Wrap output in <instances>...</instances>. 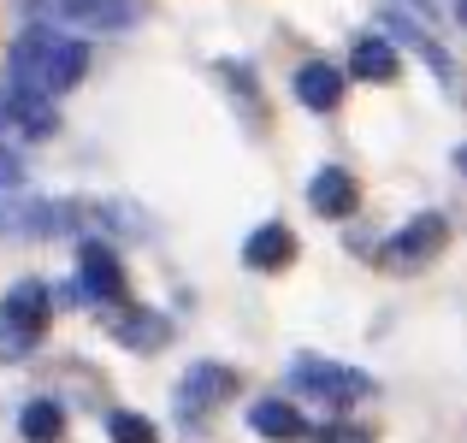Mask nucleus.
<instances>
[{"label": "nucleus", "instance_id": "1", "mask_svg": "<svg viewBox=\"0 0 467 443\" xmlns=\"http://www.w3.org/2000/svg\"><path fill=\"white\" fill-rule=\"evenodd\" d=\"M83 71H89V47L78 36L54 30V24H30V30L12 42V89L59 101L66 89H78Z\"/></svg>", "mask_w": 467, "mask_h": 443}, {"label": "nucleus", "instance_id": "2", "mask_svg": "<svg viewBox=\"0 0 467 443\" xmlns=\"http://www.w3.org/2000/svg\"><path fill=\"white\" fill-rule=\"evenodd\" d=\"M290 385L319 397V402H331V408H355L361 397H373V378L343 366V361H326V355H296L290 361Z\"/></svg>", "mask_w": 467, "mask_h": 443}, {"label": "nucleus", "instance_id": "3", "mask_svg": "<svg viewBox=\"0 0 467 443\" xmlns=\"http://www.w3.org/2000/svg\"><path fill=\"white\" fill-rule=\"evenodd\" d=\"M36 24L54 30H125L130 24V0H24Z\"/></svg>", "mask_w": 467, "mask_h": 443}, {"label": "nucleus", "instance_id": "4", "mask_svg": "<svg viewBox=\"0 0 467 443\" xmlns=\"http://www.w3.org/2000/svg\"><path fill=\"white\" fill-rule=\"evenodd\" d=\"M231 385H237V378H231V366L195 361L190 373L178 378V390H171V408H178V420H207V414L231 397Z\"/></svg>", "mask_w": 467, "mask_h": 443}, {"label": "nucleus", "instance_id": "5", "mask_svg": "<svg viewBox=\"0 0 467 443\" xmlns=\"http://www.w3.org/2000/svg\"><path fill=\"white\" fill-rule=\"evenodd\" d=\"M444 242H450V219L444 213H414L409 225L385 242V261L397 266V273H409V266H426L432 254H444Z\"/></svg>", "mask_w": 467, "mask_h": 443}, {"label": "nucleus", "instance_id": "6", "mask_svg": "<svg viewBox=\"0 0 467 443\" xmlns=\"http://www.w3.org/2000/svg\"><path fill=\"white\" fill-rule=\"evenodd\" d=\"M71 219L78 213L66 201H30V195L0 201V231H12V237H66Z\"/></svg>", "mask_w": 467, "mask_h": 443}, {"label": "nucleus", "instance_id": "7", "mask_svg": "<svg viewBox=\"0 0 467 443\" xmlns=\"http://www.w3.org/2000/svg\"><path fill=\"white\" fill-rule=\"evenodd\" d=\"M125 273H119V254L107 242H83L78 249V295L83 302H119Z\"/></svg>", "mask_w": 467, "mask_h": 443}, {"label": "nucleus", "instance_id": "8", "mask_svg": "<svg viewBox=\"0 0 467 443\" xmlns=\"http://www.w3.org/2000/svg\"><path fill=\"white\" fill-rule=\"evenodd\" d=\"M308 207L319 219H349L355 207H361V190H355V171L343 166H319L308 178Z\"/></svg>", "mask_w": 467, "mask_h": 443}, {"label": "nucleus", "instance_id": "9", "mask_svg": "<svg viewBox=\"0 0 467 443\" xmlns=\"http://www.w3.org/2000/svg\"><path fill=\"white\" fill-rule=\"evenodd\" d=\"M249 426H254V438H266V443H302V438H308V420H302L285 397L249 402Z\"/></svg>", "mask_w": 467, "mask_h": 443}, {"label": "nucleus", "instance_id": "10", "mask_svg": "<svg viewBox=\"0 0 467 443\" xmlns=\"http://www.w3.org/2000/svg\"><path fill=\"white\" fill-rule=\"evenodd\" d=\"M296 101L308 107V113H331V107L343 101V71L326 66V59H308V66H296Z\"/></svg>", "mask_w": 467, "mask_h": 443}, {"label": "nucleus", "instance_id": "11", "mask_svg": "<svg viewBox=\"0 0 467 443\" xmlns=\"http://www.w3.org/2000/svg\"><path fill=\"white\" fill-rule=\"evenodd\" d=\"M296 261V237H290V225H261L249 242H243V266L249 273H278V266Z\"/></svg>", "mask_w": 467, "mask_h": 443}, {"label": "nucleus", "instance_id": "12", "mask_svg": "<svg viewBox=\"0 0 467 443\" xmlns=\"http://www.w3.org/2000/svg\"><path fill=\"white\" fill-rule=\"evenodd\" d=\"M349 71L361 83H397L402 59H397V47H390L385 36H361V42H355V54H349Z\"/></svg>", "mask_w": 467, "mask_h": 443}, {"label": "nucleus", "instance_id": "13", "mask_svg": "<svg viewBox=\"0 0 467 443\" xmlns=\"http://www.w3.org/2000/svg\"><path fill=\"white\" fill-rule=\"evenodd\" d=\"M0 307H6V314L18 319L24 331H30V337H42L47 307H54V302H47V284H42V278H24V284H12V295H6Z\"/></svg>", "mask_w": 467, "mask_h": 443}, {"label": "nucleus", "instance_id": "14", "mask_svg": "<svg viewBox=\"0 0 467 443\" xmlns=\"http://www.w3.org/2000/svg\"><path fill=\"white\" fill-rule=\"evenodd\" d=\"M18 432L30 438V443H59V438H66V408H59V402H47V397L24 402V414H18Z\"/></svg>", "mask_w": 467, "mask_h": 443}, {"label": "nucleus", "instance_id": "15", "mask_svg": "<svg viewBox=\"0 0 467 443\" xmlns=\"http://www.w3.org/2000/svg\"><path fill=\"white\" fill-rule=\"evenodd\" d=\"M113 337L125 343V349H160V343H166V319L149 314V307H130V314L119 319Z\"/></svg>", "mask_w": 467, "mask_h": 443}, {"label": "nucleus", "instance_id": "16", "mask_svg": "<svg viewBox=\"0 0 467 443\" xmlns=\"http://www.w3.org/2000/svg\"><path fill=\"white\" fill-rule=\"evenodd\" d=\"M6 113L18 118L30 137H47V130L59 125V118H54V101H42V95H24V89H12V95H6Z\"/></svg>", "mask_w": 467, "mask_h": 443}, {"label": "nucleus", "instance_id": "17", "mask_svg": "<svg viewBox=\"0 0 467 443\" xmlns=\"http://www.w3.org/2000/svg\"><path fill=\"white\" fill-rule=\"evenodd\" d=\"M107 438H113V443H160L154 426L142 420V414H130V408H113V414H107Z\"/></svg>", "mask_w": 467, "mask_h": 443}, {"label": "nucleus", "instance_id": "18", "mask_svg": "<svg viewBox=\"0 0 467 443\" xmlns=\"http://www.w3.org/2000/svg\"><path fill=\"white\" fill-rule=\"evenodd\" d=\"M30 349H36V337H30V331H24L12 314H6V307H0V361H24Z\"/></svg>", "mask_w": 467, "mask_h": 443}, {"label": "nucleus", "instance_id": "19", "mask_svg": "<svg viewBox=\"0 0 467 443\" xmlns=\"http://www.w3.org/2000/svg\"><path fill=\"white\" fill-rule=\"evenodd\" d=\"M314 443H373V438H367L361 426H343V420H337V426H319Z\"/></svg>", "mask_w": 467, "mask_h": 443}, {"label": "nucleus", "instance_id": "20", "mask_svg": "<svg viewBox=\"0 0 467 443\" xmlns=\"http://www.w3.org/2000/svg\"><path fill=\"white\" fill-rule=\"evenodd\" d=\"M24 183V166H18V154H6V148H0V190H18Z\"/></svg>", "mask_w": 467, "mask_h": 443}, {"label": "nucleus", "instance_id": "21", "mask_svg": "<svg viewBox=\"0 0 467 443\" xmlns=\"http://www.w3.org/2000/svg\"><path fill=\"white\" fill-rule=\"evenodd\" d=\"M456 24H462V30H467V0H456Z\"/></svg>", "mask_w": 467, "mask_h": 443}, {"label": "nucleus", "instance_id": "22", "mask_svg": "<svg viewBox=\"0 0 467 443\" xmlns=\"http://www.w3.org/2000/svg\"><path fill=\"white\" fill-rule=\"evenodd\" d=\"M414 12H432V0H414Z\"/></svg>", "mask_w": 467, "mask_h": 443}]
</instances>
